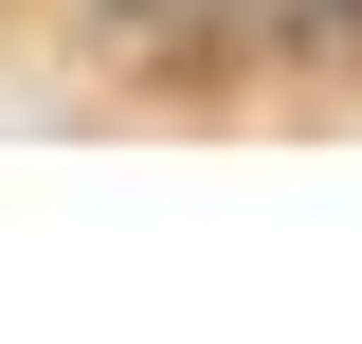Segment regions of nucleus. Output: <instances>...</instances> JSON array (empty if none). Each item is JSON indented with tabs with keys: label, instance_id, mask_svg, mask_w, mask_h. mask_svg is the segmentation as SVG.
Listing matches in <instances>:
<instances>
[{
	"label": "nucleus",
	"instance_id": "f257e3e1",
	"mask_svg": "<svg viewBox=\"0 0 362 344\" xmlns=\"http://www.w3.org/2000/svg\"><path fill=\"white\" fill-rule=\"evenodd\" d=\"M73 37L109 55L127 91H254V0H73Z\"/></svg>",
	"mask_w": 362,
	"mask_h": 344
},
{
	"label": "nucleus",
	"instance_id": "f03ea898",
	"mask_svg": "<svg viewBox=\"0 0 362 344\" xmlns=\"http://www.w3.org/2000/svg\"><path fill=\"white\" fill-rule=\"evenodd\" d=\"M254 73H290V91H362V0H254Z\"/></svg>",
	"mask_w": 362,
	"mask_h": 344
}]
</instances>
